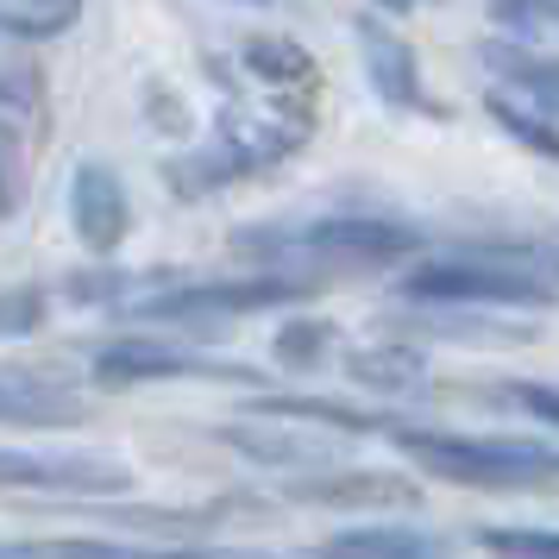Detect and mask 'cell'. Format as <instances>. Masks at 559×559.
<instances>
[{
	"label": "cell",
	"mask_w": 559,
	"mask_h": 559,
	"mask_svg": "<svg viewBox=\"0 0 559 559\" xmlns=\"http://www.w3.org/2000/svg\"><path fill=\"white\" fill-rule=\"evenodd\" d=\"M346 371H353V383H365V390L408 396V390H421V383H428V358L408 353V346H365V353L346 358Z\"/></svg>",
	"instance_id": "9a60e30c"
},
{
	"label": "cell",
	"mask_w": 559,
	"mask_h": 559,
	"mask_svg": "<svg viewBox=\"0 0 559 559\" xmlns=\"http://www.w3.org/2000/svg\"><path fill=\"white\" fill-rule=\"evenodd\" d=\"M0 559H32V547H0Z\"/></svg>",
	"instance_id": "484cf974"
},
{
	"label": "cell",
	"mask_w": 559,
	"mask_h": 559,
	"mask_svg": "<svg viewBox=\"0 0 559 559\" xmlns=\"http://www.w3.org/2000/svg\"><path fill=\"white\" fill-rule=\"evenodd\" d=\"M45 321V289H13L0 296V333H32Z\"/></svg>",
	"instance_id": "d4e9b609"
},
{
	"label": "cell",
	"mask_w": 559,
	"mask_h": 559,
	"mask_svg": "<svg viewBox=\"0 0 559 559\" xmlns=\"http://www.w3.org/2000/svg\"><path fill=\"white\" fill-rule=\"evenodd\" d=\"M358 51H365V76L378 88L390 107H403V114H428V95H421V70H415V51H408L403 38L378 20H358Z\"/></svg>",
	"instance_id": "9c48e42d"
},
{
	"label": "cell",
	"mask_w": 559,
	"mask_h": 559,
	"mask_svg": "<svg viewBox=\"0 0 559 559\" xmlns=\"http://www.w3.org/2000/svg\"><path fill=\"white\" fill-rule=\"evenodd\" d=\"M252 415L264 421H314V428H333V433H390L383 415H365L353 403H328V396H258Z\"/></svg>",
	"instance_id": "4fadbf2b"
},
{
	"label": "cell",
	"mask_w": 559,
	"mask_h": 559,
	"mask_svg": "<svg viewBox=\"0 0 559 559\" xmlns=\"http://www.w3.org/2000/svg\"><path fill=\"white\" fill-rule=\"evenodd\" d=\"M478 547L497 559H559V528H478Z\"/></svg>",
	"instance_id": "7402d4cb"
},
{
	"label": "cell",
	"mask_w": 559,
	"mask_h": 559,
	"mask_svg": "<svg viewBox=\"0 0 559 559\" xmlns=\"http://www.w3.org/2000/svg\"><path fill=\"white\" fill-rule=\"evenodd\" d=\"M233 252L258 258L271 271H371L421 252V227L390 221V214H321V221H289V227H246L233 233Z\"/></svg>",
	"instance_id": "7a4b0ae2"
},
{
	"label": "cell",
	"mask_w": 559,
	"mask_h": 559,
	"mask_svg": "<svg viewBox=\"0 0 559 559\" xmlns=\"http://www.w3.org/2000/svg\"><path fill=\"white\" fill-rule=\"evenodd\" d=\"M246 70L277 82V88H314V63L289 38H246Z\"/></svg>",
	"instance_id": "ac0fdd59"
},
{
	"label": "cell",
	"mask_w": 559,
	"mask_h": 559,
	"mask_svg": "<svg viewBox=\"0 0 559 559\" xmlns=\"http://www.w3.org/2000/svg\"><path fill=\"white\" fill-rule=\"evenodd\" d=\"M152 378H252L239 365H214L202 353H182L164 340H114L95 353V383L107 390H127V383H152Z\"/></svg>",
	"instance_id": "8992f818"
},
{
	"label": "cell",
	"mask_w": 559,
	"mask_h": 559,
	"mask_svg": "<svg viewBox=\"0 0 559 559\" xmlns=\"http://www.w3.org/2000/svg\"><path fill=\"white\" fill-rule=\"evenodd\" d=\"M390 440L428 478H447V484H478V490H540V484H559V447H540V440H478V433L396 428V421H390Z\"/></svg>",
	"instance_id": "3957f363"
},
{
	"label": "cell",
	"mask_w": 559,
	"mask_h": 559,
	"mask_svg": "<svg viewBox=\"0 0 559 559\" xmlns=\"http://www.w3.org/2000/svg\"><path fill=\"white\" fill-rule=\"evenodd\" d=\"M82 20V0H0V32L13 38H57Z\"/></svg>",
	"instance_id": "e0dca14e"
},
{
	"label": "cell",
	"mask_w": 559,
	"mask_h": 559,
	"mask_svg": "<svg viewBox=\"0 0 559 559\" xmlns=\"http://www.w3.org/2000/svg\"><path fill=\"white\" fill-rule=\"evenodd\" d=\"M308 289H314V277H296V271H264V277H227V283H170V289H152L145 302H132L127 314L202 333L221 328V321H239V314H258V308L302 302Z\"/></svg>",
	"instance_id": "277c9868"
},
{
	"label": "cell",
	"mask_w": 559,
	"mask_h": 559,
	"mask_svg": "<svg viewBox=\"0 0 559 559\" xmlns=\"http://www.w3.org/2000/svg\"><path fill=\"white\" fill-rule=\"evenodd\" d=\"M277 365H289V371H314L321 358L333 353V328L328 321H289V328H277Z\"/></svg>",
	"instance_id": "44dd1931"
},
{
	"label": "cell",
	"mask_w": 559,
	"mask_h": 559,
	"mask_svg": "<svg viewBox=\"0 0 559 559\" xmlns=\"http://www.w3.org/2000/svg\"><path fill=\"white\" fill-rule=\"evenodd\" d=\"M396 289L428 308H554L559 252H547V246H478V252L421 258Z\"/></svg>",
	"instance_id": "6da1fadb"
},
{
	"label": "cell",
	"mask_w": 559,
	"mask_h": 559,
	"mask_svg": "<svg viewBox=\"0 0 559 559\" xmlns=\"http://www.w3.org/2000/svg\"><path fill=\"white\" fill-rule=\"evenodd\" d=\"M227 447H239L258 465H314V459H328V447L296 440V433H271V428H227Z\"/></svg>",
	"instance_id": "d6986e66"
},
{
	"label": "cell",
	"mask_w": 559,
	"mask_h": 559,
	"mask_svg": "<svg viewBox=\"0 0 559 559\" xmlns=\"http://www.w3.org/2000/svg\"><path fill=\"white\" fill-rule=\"evenodd\" d=\"M484 114H490V120H497L515 145H528L534 157L559 164V114L522 102V95H509V88H490V95H484Z\"/></svg>",
	"instance_id": "5bb4252c"
},
{
	"label": "cell",
	"mask_w": 559,
	"mask_h": 559,
	"mask_svg": "<svg viewBox=\"0 0 559 559\" xmlns=\"http://www.w3.org/2000/svg\"><path fill=\"white\" fill-rule=\"evenodd\" d=\"M70 221H76V239L88 252H114L132 227L127 182L114 177L107 164H82L76 182H70Z\"/></svg>",
	"instance_id": "ba28073f"
},
{
	"label": "cell",
	"mask_w": 559,
	"mask_h": 559,
	"mask_svg": "<svg viewBox=\"0 0 559 559\" xmlns=\"http://www.w3.org/2000/svg\"><path fill=\"white\" fill-rule=\"evenodd\" d=\"M20 202H26V139L0 120V221L20 214Z\"/></svg>",
	"instance_id": "603a6c76"
},
{
	"label": "cell",
	"mask_w": 559,
	"mask_h": 559,
	"mask_svg": "<svg viewBox=\"0 0 559 559\" xmlns=\"http://www.w3.org/2000/svg\"><path fill=\"white\" fill-rule=\"evenodd\" d=\"M45 76H38V57L26 51V38L0 32V107H38Z\"/></svg>",
	"instance_id": "ffe728a7"
},
{
	"label": "cell",
	"mask_w": 559,
	"mask_h": 559,
	"mask_svg": "<svg viewBox=\"0 0 559 559\" xmlns=\"http://www.w3.org/2000/svg\"><path fill=\"white\" fill-rule=\"evenodd\" d=\"M88 403L70 378L51 371H0V421L7 428H76Z\"/></svg>",
	"instance_id": "52a82bcc"
},
{
	"label": "cell",
	"mask_w": 559,
	"mask_h": 559,
	"mask_svg": "<svg viewBox=\"0 0 559 559\" xmlns=\"http://www.w3.org/2000/svg\"><path fill=\"white\" fill-rule=\"evenodd\" d=\"M478 57H484V70L497 76V88H509V95H522V102L559 114V57L528 51V45H509V38H490Z\"/></svg>",
	"instance_id": "8fae6325"
},
{
	"label": "cell",
	"mask_w": 559,
	"mask_h": 559,
	"mask_svg": "<svg viewBox=\"0 0 559 559\" xmlns=\"http://www.w3.org/2000/svg\"><path fill=\"white\" fill-rule=\"evenodd\" d=\"M289 497L314 509H408L421 490L390 472H333V478H296Z\"/></svg>",
	"instance_id": "30bf717a"
},
{
	"label": "cell",
	"mask_w": 559,
	"mask_h": 559,
	"mask_svg": "<svg viewBox=\"0 0 559 559\" xmlns=\"http://www.w3.org/2000/svg\"><path fill=\"white\" fill-rule=\"evenodd\" d=\"M132 472L107 453H0V490H45V497H114Z\"/></svg>",
	"instance_id": "5b68a950"
},
{
	"label": "cell",
	"mask_w": 559,
	"mask_h": 559,
	"mask_svg": "<svg viewBox=\"0 0 559 559\" xmlns=\"http://www.w3.org/2000/svg\"><path fill=\"white\" fill-rule=\"evenodd\" d=\"M32 559H258V554H207V547H127V540H45Z\"/></svg>",
	"instance_id": "2e32d148"
},
{
	"label": "cell",
	"mask_w": 559,
	"mask_h": 559,
	"mask_svg": "<svg viewBox=\"0 0 559 559\" xmlns=\"http://www.w3.org/2000/svg\"><path fill=\"white\" fill-rule=\"evenodd\" d=\"M497 403H509V408H522V415H534V421L559 428V383H497Z\"/></svg>",
	"instance_id": "cb8c5ba5"
},
{
	"label": "cell",
	"mask_w": 559,
	"mask_h": 559,
	"mask_svg": "<svg viewBox=\"0 0 559 559\" xmlns=\"http://www.w3.org/2000/svg\"><path fill=\"white\" fill-rule=\"evenodd\" d=\"M314 559H453V547L428 528H346L321 540Z\"/></svg>",
	"instance_id": "7c38bea8"
}]
</instances>
